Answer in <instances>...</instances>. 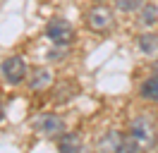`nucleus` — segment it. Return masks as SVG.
Wrapping results in <instances>:
<instances>
[{"instance_id": "obj_1", "label": "nucleus", "mask_w": 158, "mask_h": 153, "mask_svg": "<svg viewBox=\"0 0 158 153\" xmlns=\"http://www.w3.org/2000/svg\"><path fill=\"white\" fill-rule=\"evenodd\" d=\"M0 72H2V79L7 84H22L29 76V67H27V62H24L22 55H10V57L2 60Z\"/></svg>"}, {"instance_id": "obj_8", "label": "nucleus", "mask_w": 158, "mask_h": 153, "mask_svg": "<svg viewBox=\"0 0 158 153\" xmlns=\"http://www.w3.org/2000/svg\"><path fill=\"white\" fill-rule=\"evenodd\" d=\"M137 46H139V50L144 53V55H151V57H156L158 55V34H141L139 36V41H137Z\"/></svg>"}, {"instance_id": "obj_5", "label": "nucleus", "mask_w": 158, "mask_h": 153, "mask_svg": "<svg viewBox=\"0 0 158 153\" xmlns=\"http://www.w3.org/2000/svg\"><path fill=\"white\" fill-rule=\"evenodd\" d=\"M34 124H36V129H39L41 134H46V136H60V134H65L62 117H58V115H53V113L39 115V117L34 120Z\"/></svg>"}, {"instance_id": "obj_3", "label": "nucleus", "mask_w": 158, "mask_h": 153, "mask_svg": "<svg viewBox=\"0 0 158 153\" xmlns=\"http://www.w3.org/2000/svg\"><path fill=\"white\" fill-rule=\"evenodd\" d=\"M129 132L137 136V141L141 143V148H151L153 143H156V127L153 122L148 120V117H137L134 122H132V129Z\"/></svg>"}, {"instance_id": "obj_9", "label": "nucleus", "mask_w": 158, "mask_h": 153, "mask_svg": "<svg viewBox=\"0 0 158 153\" xmlns=\"http://www.w3.org/2000/svg\"><path fill=\"white\" fill-rule=\"evenodd\" d=\"M156 22H158V7L144 2L141 10H139V24L141 27H156Z\"/></svg>"}, {"instance_id": "obj_2", "label": "nucleus", "mask_w": 158, "mask_h": 153, "mask_svg": "<svg viewBox=\"0 0 158 153\" xmlns=\"http://www.w3.org/2000/svg\"><path fill=\"white\" fill-rule=\"evenodd\" d=\"M46 36H48L50 43H60V46H69L74 41V29L67 19L55 17L46 24Z\"/></svg>"}, {"instance_id": "obj_6", "label": "nucleus", "mask_w": 158, "mask_h": 153, "mask_svg": "<svg viewBox=\"0 0 158 153\" xmlns=\"http://www.w3.org/2000/svg\"><path fill=\"white\" fill-rule=\"evenodd\" d=\"M27 81H29L31 91H46L53 84V72H50L48 67H36L34 72H29Z\"/></svg>"}, {"instance_id": "obj_13", "label": "nucleus", "mask_w": 158, "mask_h": 153, "mask_svg": "<svg viewBox=\"0 0 158 153\" xmlns=\"http://www.w3.org/2000/svg\"><path fill=\"white\" fill-rule=\"evenodd\" d=\"M156 72H158V65H156Z\"/></svg>"}, {"instance_id": "obj_10", "label": "nucleus", "mask_w": 158, "mask_h": 153, "mask_svg": "<svg viewBox=\"0 0 158 153\" xmlns=\"http://www.w3.org/2000/svg\"><path fill=\"white\" fill-rule=\"evenodd\" d=\"M139 93H141V98H146V101H158V72L153 76H148L146 81L141 84Z\"/></svg>"}, {"instance_id": "obj_7", "label": "nucleus", "mask_w": 158, "mask_h": 153, "mask_svg": "<svg viewBox=\"0 0 158 153\" xmlns=\"http://www.w3.org/2000/svg\"><path fill=\"white\" fill-rule=\"evenodd\" d=\"M58 148L62 153H77V151H81V139H79V134H72V132L60 134Z\"/></svg>"}, {"instance_id": "obj_11", "label": "nucleus", "mask_w": 158, "mask_h": 153, "mask_svg": "<svg viewBox=\"0 0 158 153\" xmlns=\"http://www.w3.org/2000/svg\"><path fill=\"white\" fill-rule=\"evenodd\" d=\"M98 146L103 148V151H120V148H122V134H118V132L106 134V136L101 139Z\"/></svg>"}, {"instance_id": "obj_12", "label": "nucleus", "mask_w": 158, "mask_h": 153, "mask_svg": "<svg viewBox=\"0 0 158 153\" xmlns=\"http://www.w3.org/2000/svg\"><path fill=\"white\" fill-rule=\"evenodd\" d=\"M115 5L122 12H137V10H141L144 0H115Z\"/></svg>"}, {"instance_id": "obj_4", "label": "nucleus", "mask_w": 158, "mask_h": 153, "mask_svg": "<svg viewBox=\"0 0 158 153\" xmlns=\"http://www.w3.org/2000/svg\"><path fill=\"white\" fill-rule=\"evenodd\" d=\"M86 24H89L91 31H108L113 27V12L108 7H103V5H96V7H91L86 12Z\"/></svg>"}]
</instances>
